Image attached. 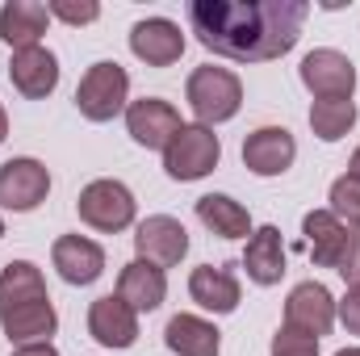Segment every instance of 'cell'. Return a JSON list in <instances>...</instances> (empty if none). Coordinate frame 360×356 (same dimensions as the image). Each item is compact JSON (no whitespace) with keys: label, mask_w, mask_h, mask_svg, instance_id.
<instances>
[{"label":"cell","mask_w":360,"mask_h":356,"mask_svg":"<svg viewBox=\"0 0 360 356\" xmlns=\"http://www.w3.org/2000/svg\"><path fill=\"white\" fill-rule=\"evenodd\" d=\"M134 252H139V260L155 268H176L188 256V231L172 214H151L134 231Z\"/></svg>","instance_id":"ba28073f"},{"label":"cell","mask_w":360,"mask_h":356,"mask_svg":"<svg viewBox=\"0 0 360 356\" xmlns=\"http://www.w3.org/2000/svg\"><path fill=\"white\" fill-rule=\"evenodd\" d=\"M335 356H360V348H340Z\"/></svg>","instance_id":"836d02e7"},{"label":"cell","mask_w":360,"mask_h":356,"mask_svg":"<svg viewBox=\"0 0 360 356\" xmlns=\"http://www.w3.org/2000/svg\"><path fill=\"white\" fill-rule=\"evenodd\" d=\"M184 101L197 117V126H222L239 113L243 105V80L231 72V68H214V63H201L188 84H184Z\"/></svg>","instance_id":"7a4b0ae2"},{"label":"cell","mask_w":360,"mask_h":356,"mask_svg":"<svg viewBox=\"0 0 360 356\" xmlns=\"http://www.w3.org/2000/svg\"><path fill=\"white\" fill-rule=\"evenodd\" d=\"M218 160H222L218 134L210 126H197V122H184L172 134V143L164 147V172L172 180H180V184L210 177L218 168Z\"/></svg>","instance_id":"277c9868"},{"label":"cell","mask_w":360,"mask_h":356,"mask_svg":"<svg viewBox=\"0 0 360 356\" xmlns=\"http://www.w3.org/2000/svg\"><path fill=\"white\" fill-rule=\"evenodd\" d=\"M76 210H80V222L92 227V231H101V235H117V231H126L130 222H134V193L122 184V180H92L80 189V201H76Z\"/></svg>","instance_id":"5b68a950"},{"label":"cell","mask_w":360,"mask_h":356,"mask_svg":"<svg viewBox=\"0 0 360 356\" xmlns=\"http://www.w3.org/2000/svg\"><path fill=\"white\" fill-rule=\"evenodd\" d=\"M310 17L306 0H193L188 30L197 42L235 63H269L297 46Z\"/></svg>","instance_id":"6da1fadb"},{"label":"cell","mask_w":360,"mask_h":356,"mask_svg":"<svg viewBox=\"0 0 360 356\" xmlns=\"http://www.w3.org/2000/svg\"><path fill=\"white\" fill-rule=\"evenodd\" d=\"M302 84L310 89L314 101H352L356 92V68L344 51H331V46H319L302 59L297 68Z\"/></svg>","instance_id":"8992f818"},{"label":"cell","mask_w":360,"mask_h":356,"mask_svg":"<svg viewBox=\"0 0 360 356\" xmlns=\"http://www.w3.org/2000/svg\"><path fill=\"white\" fill-rule=\"evenodd\" d=\"M297 160V143L285 126H260L243 139V164L252 177H281Z\"/></svg>","instance_id":"8fae6325"},{"label":"cell","mask_w":360,"mask_h":356,"mask_svg":"<svg viewBox=\"0 0 360 356\" xmlns=\"http://www.w3.org/2000/svg\"><path fill=\"white\" fill-rule=\"evenodd\" d=\"M8 80L25 101H42L59 89V59L46 46H30V51H13L8 63Z\"/></svg>","instance_id":"5bb4252c"},{"label":"cell","mask_w":360,"mask_h":356,"mask_svg":"<svg viewBox=\"0 0 360 356\" xmlns=\"http://www.w3.org/2000/svg\"><path fill=\"white\" fill-rule=\"evenodd\" d=\"M285 327L323 340V336L335 327V298H331V289H327L323 281H302V285H293L289 298H285Z\"/></svg>","instance_id":"9c48e42d"},{"label":"cell","mask_w":360,"mask_h":356,"mask_svg":"<svg viewBox=\"0 0 360 356\" xmlns=\"http://www.w3.org/2000/svg\"><path fill=\"white\" fill-rule=\"evenodd\" d=\"M356 101H314L310 105V130L323 143H340L356 126Z\"/></svg>","instance_id":"d4e9b609"},{"label":"cell","mask_w":360,"mask_h":356,"mask_svg":"<svg viewBox=\"0 0 360 356\" xmlns=\"http://www.w3.org/2000/svg\"><path fill=\"white\" fill-rule=\"evenodd\" d=\"M51 265L68 285H92L105 272V248L84 235H59L51 248Z\"/></svg>","instance_id":"9a60e30c"},{"label":"cell","mask_w":360,"mask_h":356,"mask_svg":"<svg viewBox=\"0 0 360 356\" xmlns=\"http://www.w3.org/2000/svg\"><path fill=\"white\" fill-rule=\"evenodd\" d=\"M126 105H130V76H126L122 63L101 59V63H92L89 72L80 76L76 109L89 122H113L117 113H126Z\"/></svg>","instance_id":"3957f363"},{"label":"cell","mask_w":360,"mask_h":356,"mask_svg":"<svg viewBox=\"0 0 360 356\" xmlns=\"http://www.w3.org/2000/svg\"><path fill=\"white\" fill-rule=\"evenodd\" d=\"M344 227H360V180L356 177H340L331 184V205H327Z\"/></svg>","instance_id":"484cf974"},{"label":"cell","mask_w":360,"mask_h":356,"mask_svg":"<svg viewBox=\"0 0 360 356\" xmlns=\"http://www.w3.org/2000/svg\"><path fill=\"white\" fill-rule=\"evenodd\" d=\"M13 356H59V348L46 340V344H21V348H13Z\"/></svg>","instance_id":"4dcf8cb0"},{"label":"cell","mask_w":360,"mask_h":356,"mask_svg":"<svg viewBox=\"0 0 360 356\" xmlns=\"http://www.w3.org/2000/svg\"><path fill=\"white\" fill-rule=\"evenodd\" d=\"M302 235H306V252L319 268H335L348 243V227L331 214V210H310L302 218Z\"/></svg>","instance_id":"ffe728a7"},{"label":"cell","mask_w":360,"mask_h":356,"mask_svg":"<svg viewBox=\"0 0 360 356\" xmlns=\"http://www.w3.org/2000/svg\"><path fill=\"white\" fill-rule=\"evenodd\" d=\"M164 344L176 356H218L222 352V340H218V327L201 314H172L168 327H164Z\"/></svg>","instance_id":"603a6c76"},{"label":"cell","mask_w":360,"mask_h":356,"mask_svg":"<svg viewBox=\"0 0 360 356\" xmlns=\"http://www.w3.org/2000/svg\"><path fill=\"white\" fill-rule=\"evenodd\" d=\"M117 298H122L134 314L160 310L164 298H168V276H164V268L147 265V260H130V265L117 272Z\"/></svg>","instance_id":"2e32d148"},{"label":"cell","mask_w":360,"mask_h":356,"mask_svg":"<svg viewBox=\"0 0 360 356\" xmlns=\"http://www.w3.org/2000/svg\"><path fill=\"white\" fill-rule=\"evenodd\" d=\"M46 13L59 17V21H68V25H92L101 17V4L96 0H51Z\"/></svg>","instance_id":"4316f807"},{"label":"cell","mask_w":360,"mask_h":356,"mask_svg":"<svg viewBox=\"0 0 360 356\" xmlns=\"http://www.w3.org/2000/svg\"><path fill=\"white\" fill-rule=\"evenodd\" d=\"M46 293V276L34 260H8L0 268V310H13L21 302H38Z\"/></svg>","instance_id":"cb8c5ba5"},{"label":"cell","mask_w":360,"mask_h":356,"mask_svg":"<svg viewBox=\"0 0 360 356\" xmlns=\"http://www.w3.org/2000/svg\"><path fill=\"white\" fill-rule=\"evenodd\" d=\"M188 298L201 310L231 314V310H239L243 289H239V276L226 265H201V268H193V276H188Z\"/></svg>","instance_id":"e0dca14e"},{"label":"cell","mask_w":360,"mask_h":356,"mask_svg":"<svg viewBox=\"0 0 360 356\" xmlns=\"http://www.w3.org/2000/svg\"><path fill=\"white\" fill-rule=\"evenodd\" d=\"M335 319L348 327V336H360V285H348V293L335 302Z\"/></svg>","instance_id":"f546056e"},{"label":"cell","mask_w":360,"mask_h":356,"mask_svg":"<svg viewBox=\"0 0 360 356\" xmlns=\"http://www.w3.org/2000/svg\"><path fill=\"white\" fill-rule=\"evenodd\" d=\"M51 193V172L34 155H13L0 164V205L13 214H30L46 201Z\"/></svg>","instance_id":"52a82bcc"},{"label":"cell","mask_w":360,"mask_h":356,"mask_svg":"<svg viewBox=\"0 0 360 356\" xmlns=\"http://www.w3.org/2000/svg\"><path fill=\"white\" fill-rule=\"evenodd\" d=\"M46 25H51V13H46V4H38V0H8V4L0 8V42L13 46V51L42 46Z\"/></svg>","instance_id":"d6986e66"},{"label":"cell","mask_w":360,"mask_h":356,"mask_svg":"<svg viewBox=\"0 0 360 356\" xmlns=\"http://www.w3.org/2000/svg\"><path fill=\"white\" fill-rule=\"evenodd\" d=\"M0 327L8 336V344H46L59 327V314L51 306V298H38V302H21L13 310H0Z\"/></svg>","instance_id":"ac0fdd59"},{"label":"cell","mask_w":360,"mask_h":356,"mask_svg":"<svg viewBox=\"0 0 360 356\" xmlns=\"http://www.w3.org/2000/svg\"><path fill=\"white\" fill-rule=\"evenodd\" d=\"M89 336L101 348H134L139 340V314L117 298V293H105L89 306Z\"/></svg>","instance_id":"7c38bea8"},{"label":"cell","mask_w":360,"mask_h":356,"mask_svg":"<svg viewBox=\"0 0 360 356\" xmlns=\"http://www.w3.org/2000/svg\"><path fill=\"white\" fill-rule=\"evenodd\" d=\"M197 222L210 235H218V239H248L252 235V214L231 193H205V197H197Z\"/></svg>","instance_id":"7402d4cb"},{"label":"cell","mask_w":360,"mask_h":356,"mask_svg":"<svg viewBox=\"0 0 360 356\" xmlns=\"http://www.w3.org/2000/svg\"><path fill=\"white\" fill-rule=\"evenodd\" d=\"M4 134H8V113H4V105H0V143H4Z\"/></svg>","instance_id":"d6a6232c"},{"label":"cell","mask_w":360,"mask_h":356,"mask_svg":"<svg viewBox=\"0 0 360 356\" xmlns=\"http://www.w3.org/2000/svg\"><path fill=\"white\" fill-rule=\"evenodd\" d=\"M0 239H4V218H0Z\"/></svg>","instance_id":"e575fe53"},{"label":"cell","mask_w":360,"mask_h":356,"mask_svg":"<svg viewBox=\"0 0 360 356\" xmlns=\"http://www.w3.org/2000/svg\"><path fill=\"white\" fill-rule=\"evenodd\" d=\"M130 51L147 68H172L184 55V30L168 17H147L130 30Z\"/></svg>","instance_id":"4fadbf2b"},{"label":"cell","mask_w":360,"mask_h":356,"mask_svg":"<svg viewBox=\"0 0 360 356\" xmlns=\"http://www.w3.org/2000/svg\"><path fill=\"white\" fill-rule=\"evenodd\" d=\"M335 272L344 276V285H360V227H348V243H344Z\"/></svg>","instance_id":"f1b7e54d"},{"label":"cell","mask_w":360,"mask_h":356,"mask_svg":"<svg viewBox=\"0 0 360 356\" xmlns=\"http://www.w3.org/2000/svg\"><path fill=\"white\" fill-rule=\"evenodd\" d=\"M243 268H248V281H256V285H276L285 276V243H281L276 227H256L248 235Z\"/></svg>","instance_id":"44dd1931"},{"label":"cell","mask_w":360,"mask_h":356,"mask_svg":"<svg viewBox=\"0 0 360 356\" xmlns=\"http://www.w3.org/2000/svg\"><path fill=\"white\" fill-rule=\"evenodd\" d=\"M180 126H184V122H180L176 105L164 101V96H143V101H130V105H126V130H130V139H134L139 147H147V151H164Z\"/></svg>","instance_id":"30bf717a"},{"label":"cell","mask_w":360,"mask_h":356,"mask_svg":"<svg viewBox=\"0 0 360 356\" xmlns=\"http://www.w3.org/2000/svg\"><path fill=\"white\" fill-rule=\"evenodd\" d=\"M272 356H319V340L314 336H302L293 327H281L272 336Z\"/></svg>","instance_id":"83f0119b"},{"label":"cell","mask_w":360,"mask_h":356,"mask_svg":"<svg viewBox=\"0 0 360 356\" xmlns=\"http://www.w3.org/2000/svg\"><path fill=\"white\" fill-rule=\"evenodd\" d=\"M348 177H356V180H360V147L352 151V160H348Z\"/></svg>","instance_id":"1f68e13d"}]
</instances>
